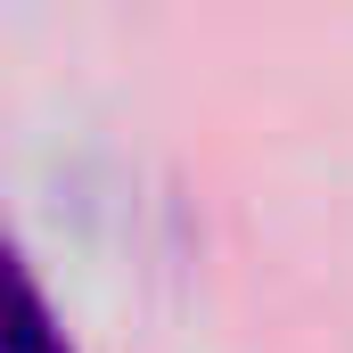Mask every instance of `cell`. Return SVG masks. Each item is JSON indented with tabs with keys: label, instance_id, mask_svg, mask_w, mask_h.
<instances>
[{
	"label": "cell",
	"instance_id": "1",
	"mask_svg": "<svg viewBox=\"0 0 353 353\" xmlns=\"http://www.w3.org/2000/svg\"><path fill=\"white\" fill-rule=\"evenodd\" d=\"M0 353H74L66 329L50 321L41 288L25 279V263H17L8 247H0Z\"/></svg>",
	"mask_w": 353,
	"mask_h": 353
}]
</instances>
